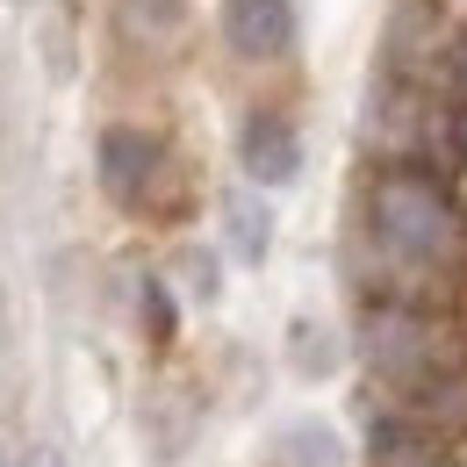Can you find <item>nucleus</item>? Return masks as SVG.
Listing matches in <instances>:
<instances>
[{"label": "nucleus", "instance_id": "11", "mask_svg": "<svg viewBox=\"0 0 467 467\" xmlns=\"http://www.w3.org/2000/svg\"><path fill=\"white\" fill-rule=\"evenodd\" d=\"M22 467H65V453H58V446H29V453H22Z\"/></svg>", "mask_w": 467, "mask_h": 467}, {"label": "nucleus", "instance_id": "10", "mask_svg": "<svg viewBox=\"0 0 467 467\" xmlns=\"http://www.w3.org/2000/svg\"><path fill=\"white\" fill-rule=\"evenodd\" d=\"M187 288L202 295V302H216V288H223L216 281V252H187Z\"/></svg>", "mask_w": 467, "mask_h": 467}, {"label": "nucleus", "instance_id": "9", "mask_svg": "<svg viewBox=\"0 0 467 467\" xmlns=\"http://www.w3.org/2000/svg\"><path fill=\"white\" fill-rule=\"evenodd\" d=\"M137 324H151V338H173V302H166V281H137Z\"/></svg>", "mask_w": 467, "mask_h": 467}, {"label": "nucleus", "instance_id": "5", "mask_svg": "<svg viewBox=\"0 0 467 467\" xmlns=\"http://www.w3.org/2000/svg\"><path fill=\"white\" fill-rule=\"evenodd\" d=\"M237 166L252 187H288L302 173V137H295L288 116H274V109H259V116H244L237 130Z\"/></svg>", "mask_w": 467, "mask_h": 467}, {"label": "nucleus", "instance_id": "3", "mask_svg": "<svg viewBox=\"0 0 467 467\" xmlns=\"http://www.w3.org/2000/svg\"><path fill=\"white\" fill-rule=\"evenodd\" d=\"M94 173H101V194L116 202V209H151V194H159V180H166V144L151 137V130H101V144H94Z\"/></svg>", "mask_w": 467, "mask_h": 467}, {"label": "nucleus", "instance_id": "4", "mask_svg": "<svg viewBox=\"0 0 467 467\" xmlns=\"http://www.w3.org/2000/svg\"><path fill=\"white\" fill-rule=\"evenodd\" d=\"M223 44L252 65L295 51V0H223Z\"/></svg>", "mask_w": 467, "mask_h": 467}, {"label": "nucleus", "instance_id": "2", "mask_svg": "<svg viewBox=\"0 0 467 467\" xmlns=\"http://www.w3.org/2000/svg\"><path fill=\"white\" fill-rule=\"evenodd\" d=\"M367 352H374V367L403 389L410 403H424V410H431V389H439V381H453L446 346H439L417 317H403V309H381V317L367 324Z\"/></svg>", "mask_w": 467, "mask_h": 467}, {"label": "nucleus", "instance_id": "1", "mask_svg": "<svg viewBox=\"0 0 467 467\" xmlns=\"http://www.w3.org/2000/svg\"><path fill=\"white\" fill-rule=\"evenodd\" d=\"M374 237H381V252H389L396 266L431 274V266H453V252H461V216H453V202H446L431 180L389 173L374 187Z\"/></svg>", "mask_w": 467, "mask_h": 467}, {"label": "nucleus", "instance_id": "8", "mask_svg": "<svg viewBox=\"0 0 467 467\" xmlns=\"http://www.w3.org/2000/svg\"><path fill=\"white\" fill-rule=\"evenodd\" d=\"M288 461L295 467H346L338 424H324V417H295V424H288Z\"/></svg>", "mask_w": 467, "mask_h": 467}, {"label": "nucleus", "instance_id": "7", "mask_svg": "<svg viewBox=\"0 0 467 467\" xmlns=\"http://www.w3.org/2000/svg\"><path fill=\"white\" fill-rule=\"evenodd\" d=\"M288 367L302 381H324V374H338V338H331V324H317V317H295L288 324Z\"/></svg>", "mask_w": 467, "mask_h": 467}, {"label": "nucleus", "instance_id": "6", "mask_svg": "<svg viewBox=\"0 0 467 467\" xmlns=\"http://www.w3.org/2000/svg\"><path fill=\"white\" fill-rule=\"evenodd\" d=\"M223 231H231V252L244 266H259L266 252H274V209L266 202H252V194H231L223 202Z\"/></svg>", "mask_w": 467, "mask_h": 467}]
</instances>
